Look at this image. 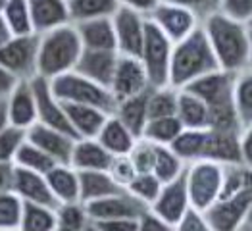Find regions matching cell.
I'll return each mask as SVG.
<instances>
[{
	"instance_id": "1",
	"label": "cell",
	"mask_w": 252,
	"mask_h": 231,
	"mask_svg": "<svg viewBox=\"0 0 252 231\" xmlns=\"http://www.w3.org/2000/svg\"><path fill=\"white\" fill-rule=\"evenodd\" d=\"M220 69L241 73L249 67V23L237 21L223 12H212L200 21Z\"/></svg>"
},
{
	"instance_id": "2",
	"label": "cell",
	"mask_w": 252,
	"mask_h": 231,
	"mask_svg": "<svg viewBox=\"0 0 252 231\" xmlns=\"http://www.w3.org/2000/svg\"><path fill=\"white\" fill-rule=\"evenodd\" d=\"M220 66L212 50L210 41L198 25L187 39L175 42L171 50V67H169V85L175 89H183L194 79L218 71Z\"/></svg>"
},
{
	"instance_id": "3",
	"label": "cell",
	"mask_w": 252,
	"mask_h": 231,
	"mask_svg": "<svg viewBox=\"0 0 252 231\" xmlns=\"http://www.w3.org/2000/svg\"><path fill=\"white\" fill-rule=\"evenodd\" d=\"M235 75L223 69L206 73L192 83L183 87L185 91L192 93L200 100H204L210 108V129H220V131H243L239 124L237 112H235V102H233V85H235Z\"/></svg>"
},
{
	"instance_id": "4",
	"label": "cell",
	"mask_w": 252,
	"mask_h": 231,
	"mask_svg": "<svg viewBox=\"0 0 252 231\" xmlns=\"http://www.w3.org/2000/svg\"><path fill=\"white\" fill-rule=\"evenodd\" d=\"M83 50V42L75 23H65L42 33L37 62L39 75L50 81L62 73L73 71Z\"/></svg>"
},
{
	"instance_id": "5",
	"label": "cell",
	"mask_w": 252,
	"mask_h": 231,
	"mask_svg": "<svg viewBox=\"0 0 252 231\" xmlns=\"http://www.w3.org/2000/svg\"><path fill=\"white\" fill-rule=\"evenodd\" d=\"M52 95L60 102H75V104L94 106L106 112L108 116H116L118 100L110 89L83 77L77 71H67L54 79H50Z\"/></svg>"
},
{
	"instance_id": "6",
	"label": "cell",
	"mask_w": 252,
	"mask_h": 231,
	"mask_svg": "<svg viewBox=\"0 0 252 231\" xmlns=\"http://www.w3.org/2000/svg\"><path fill=\"white\" fill-rule=\"evenodd\" d=\"M185 175L190 208L206 212L221 195L223 166L210 160H194L187 164Z\"/></svg>"
},
{
	"instance_id": "7",
	"label": "cell",
	"mask_w": 252,
	"mask_h": 231,
	"mask_svg": "<svg viewBox=\"0 0 252 231\" xmlns=\"http://www.w3.org/2000/svg\"><path fill=\"white\" fill-rule=\"evenodd\" d=\"M173 42L160 31V27L147 18L145 25V44L141 62L147 69L148 81L152 89L169 87V67H171Z\"/></svg>"
},
{
	"instance_id": "8",
	"label": "cell",
	"mask_w": 252,
	"mask_h": 231,
	"mask_svg": "<svg viewBox=\"0 0 252 231\" xmlns=\"http://www.w3.org/2000/svg\"><path fill=\"white\" fill-rule=\"evenodd\" d=\"M39 42L41 35L31 33L12 37L0 46V66L20 81H31L39 75Z\"/></svg>"
},
{
	"instance_id": "9",
	"label": "cell",
	"mask_w": 252,
	"mask_h": 231,
	"mask_svg": "<svg viewBox=\"0 0 252 231\" xmlns=\"http://www.w3.org/2000/svg\"><path fill=\"white\" fill-rule=\"evenodd\" d=\"M252 204V189H243L231 197L220 198L204 214L212 231H243Z\"/></svg>"
},
{
	"instance_id": "10",
	"label": "cell",
	"mask_w": 252,
	"mask_h": 231,
	"mask_svg": "<svg viewBox=\"0 0 252 231\" xmlns=\"http://www.w3.org/2000/svg\"><path fill=\"white\" fill-rule=\"evenodd\" d=\"M147 18L150 21H154L160 27V31L173 44L187 39L190 33L200 25V18L192 10L181 6V4L166 2V0H162Z\"/></svg>"
},
{
	"instance_id": "11",
	"label": "cell",
	"mask_w": 252,
	"mask_h": 231,
	"mask_svg": "<svg viewBox=\"0 0 252 231\" xmlns=\"http://www.w3.org/2000/svg\"><path fill=\"white\" fill-rule=\"evenodd\" d=\"M114 21V31H116V41H118V52L124 56H133L141 60L143 54V44H145V25L147 16L120 6L118 12L112 16Z\"/></svg>"
},
{
	"instance_id": "12",
	"label": "cell",
	"mask_w": 252,
	"mask_h": 231,
	"mask_svg": "<svg viewBox=\"0 0 252 231\" xmlns=\"http://www.w3.org/2000/svg\"><path fill=\"white\" fill-rule=\"evenodd\" d=\"M150 89L152 87H150L147 69H145L143 62L139 58L120 54L118 67H116V73H114V79H112V87H110V91L116 97L118 104L127 100V99H131V97L147 93Z\"/></svg>"
},
{
	"instance_id": "13",
	"label": "cell",
	"mask_w": 252,
	"mask_h": 231,
	"mask_svg": "<svg viewBox=\"0 0 252 231\" xmlns=\"http://www.w3.org/2000/svg\"><path fill=\"white\" fill-rule=\"evenodd\" d=\"M85 210H87L91 220H120V218L139 220L143 214H147L150 210V206L141 202L137 197H133L126 189L118 195L87 202Z\"/></svg>"
},
{
	"instance_id": "14",
	"label": "cell",
	"mask_w": 252,
	"mask_h": 231,
	"mask_svg": "<svg viewBox=\"0 0 252 231\" xmlns=\"http://www.w3.org/2000/svg\"><path fill=\"white\" fill-rule=\"evenodd\" d=\"M31 85H33V93H35V100H37V116H39V122L42 126L62 131V133L73 137V139H79L77 133L73 131L71 124H69L67 116H65L62 102L52 95L50 81L37 75L35 79H31Z\"/></svg>"
},
{
	"instance_id": "15",
	"label": "cell",
	"mask_w": 252,
	"mask_h": 231,
	"mask_svg": "<svg viewBox=\"0 0 252 231\" xmlns=\"http://www.w3.org/2000/svg\"><path fill=\"white\" fill-rule=\"evenodd\" d=\"M189 208H190V202H189V191H187V175L183 171L171 183L162 185V191H160L158 198L152 202L150 212H154L158 218H162L164 222H168L169 226H177L181 222V218L187 214Z\"/></svg>"
},
{
	"instance_id": "16",
	"label": "cell",
	"mask_w": 252,
	"mask_h": 231,
	"mask_svg": "<svg viewBox=\"0 0 252 231\" xmlns=\"http://www.w3.org/2000/svg\"><path fill=\"white\" fill-rule=\"evenodd\" d=\"M12 191L20 197L23 202H33V204H41L46 208L58 210L62 204L60 200L54 197V193L50 189L46 177L42 173L31 171L16 166L14 169V187Z\"/></svg>"
},
{
	"instance_id": "17",
	"label": "cell",
	"mask_w": 252,
	"mask_h": 231,
	"mask_svg": "<svg viewBox=\"0 0 252 231\" xmlns=\"http://www.w3.org/2000/svg\"><path fill=\"white\" fill-rule=\"evenodd\" d=\"M27 141L37 148H41L42 152H46L50 158H54L58 164H71V154L75 141L73 137L65 135L62 131H56L52 127L42 126L41 122L33 124L27 129Z\"/></svg>"
},
{
	"instance_id": "18",
	"label": "cell",
	"mask_w": 252,
	"mask_h": 231,
	"mask_svg": "<svg viewBox=\"0 0 252 231\" xmlns=\"http://www.w3.org/2000/svg\"><path fill=\"white\" fill-rule=\"evenodd\" d=\"M118 60H120L118 50H89V48H85L73 71L110 89L116 67H118Z\"/></svg>"
},
{
	"instance_id": "19",
	"label": "cell",
	"mask_w": 252,
	"mask_h": 231,
	"mask_svg": "<svg viewBox=\"0 0 252 231\" xmlns=\"http://www.w3.org/2000/svg\"><path fill=\"white\" fill-rule=\"evenodd\" d=\"M200 160H210L221 166L243 164L241 160V131L208 129L206 145Z\"/></svg>"
},
{
	"instance_id": "20",
	"label": "cell",
	"mask_w": 252,
	"mask_h": 231,
	"mask_svg": "<svg viewBox=\"0 0 252 231\" xmlns=\"http://www.w3.org/2000/svg\"><path fill=\"white\" fill-rule=\"evenodd\" d=\"M8 116H10V126L21 129H29L33 124L39 122L37 100L31 81H20L16 85V89L8 97Z\"/></svg>"
},
{
	"instance_id": "21",
	"label": "cell",
	"mask_w": 252,
	"mask_h": 231,
	"mask_svg": "<svg viewBox=\"0 0 252 231\" xmlns=\"http://www.w3.org/2000/svg\"><path fill=\"white\" fill-rule=\"evenodd\" d=\"M62 106L79 139H96L100 129L104 127L106 120L110 118L106 112L94 106L75 104V102H62Z\"/></svg>"
},
{
	"instance_id": "22",
	"label": "cell",
	"mask_w": 252,
	"mask_h": 231,
	"mask_svg": "<svg viewBox=\"0 0 252 231\" xmlns=\"http://www.w3.org/2000/svg\"><path fill=\"white\" fill-rule=\"evenodd\" d=\"M27 2H29L31 20L37 35L52 31L65 23H71L67 0H27Z\"/></svg>"
},
{
	"instance_id": "23",
	"label": "cell",
	"mask_w": 252,
	"mask_h": 231,
	"mask_svg": "<svg viewBox=\"0 0 252 231\" xmlns=\"http://www.w3.org/2000/svg\"><path fill=\"white\" fill-rule=\"evenodd\" d=\"M112 160L114 156L96 139H77L69 166L77 171H108Z\"/></svg>"
},
{
	"instance_id": "24",
	"label": "cell",
	"mask_w": 252,
	"mask_h": 231,
	"mask_svg": "<svg viewBox=\"0 0 252 231\" xmlns=\"http://www.w3.org/2000/svg\"><path fill=\"white\" fill-rule=\"evenodd\" d=\"M83 48L89 50H118L116 31L112 18H98L75 23Z\"/></svg>"
},
{
	"instance_id": "25",
	"label": "cell",
	"mask_w": 252,
	"mask_h": 231,
	"mask_svg": "<svg viewBox=\"0 0 252 231\" xmlns=\"http://www.w3.org/2000/svg\"><path fill=\"white\" fill-rule=\"evenodd\" d=\"M96 141H98L112 156H126V154H129V152L133 150L135 143H137L139 139L120 122L118 116H110V118L106 120L104 127L100 129Z\"/></svg>"
},
{
	"instance_id": "26",
	"label": "cell",
	"mask_w": 252,
	"mask_h": 231,
	"mask_svg": "<svg viewBox=\"0 0 252 231\" xmlns=\"http://www.w3.org/2000/svg\"><path fill=\"white\" fill-rule=\"evenodd\" d=\"M77 173H79V200L83 204L126 191L112 179L108 171H77Z\"/></svg>"
},
{
	"instance_id": "27",
	"label": "cell",
	"mask_w": 252,
	"mask_h": 231,
	"mask_svg": "<svg viewBox=\"0 0 252 231\" xmlns=\"http://www.w3.org/2000/svg\"><path fill=\"white\" fill-rule=\"evenodd\" d=\"M46 181L60 204L81 202L79 200V173L67 164H56L46 175Z\"/></svg>"
},
{
	"instance_id": "28",
	"label": "cell",
	"mask_w": 252,
	"mask_h": 231,
	"mask_svg": "<svg viewBox=\"0 0 252 231\" xmlns=\"http://www.w3.org/2000/svg\"><path fill=\"white\" fill-rule=\"evenodd\" d=\"M177 118L185 129H210V108L192 93L179 89L177 95Z\"/></svg>"
},
{
	"instance_id": "29",
	"label": "cell",
	"mask_w": 252,
	"mask_h": 231,
	"mask_svg": "<svg viewBox=\"0 0 252 231\" xmlns=\"http://www.w3.org/2000/svg\"><path fill=\"white\" fill-rule=\"evenodd\" d=\"M148 93H141L137 97H131L124 102L118 104V112L116 116L120 118V122L137 137H143V131L148 122Z\"/></svg>"
},
{
	"instance_id": "30",
	"label": "cell",
	"mask_w": 252,
	"mask_h": 231,
	"mask_svg": "<svg viewBox=\"0 0 252 231\" xmlns=\"http://www.w3.org/2000/svg\"><path fill=\"white\" fill-rule=\"evenodd\" d=\"M120 8L118 0H67L69 21L98 20V18H112Z\"/></svg>"
},
{
	"instance_id": "31",
	"label": "cell",
	"mask_w": 252,
	"mask_h": 231,
	"mask_svg": "<svg viewBox=\"0 0 252 231\" xmlns=\"http://www.w3.org/2000/svg\"><path fill=\"white\" fill-rule=\"evenodd\" d=\"M233 102H235V112L239 118L241 127L252 126V69L247 67L245 71L235 75V85H233Z\"/></svg>"
},
{
	"instance_id": "32",
	"label": "cell",
	"mask_w": 252,
	"mask_h": 231,
	"mask_svg": "<svg viewBox=\"0 0 252 231\" xmlns=\"http://www.w3.org/2000/svg\"><path fill=\"white\" fill-rule=\"evenodd\" d=\"M206 135H208V129H183L179 133V137L169 145V148L185 164H190V162L202 158V150L206 145Z\"/></svg>"
},
{
	"instance_id": "33",
	"label": "cell",
	"mask_w": 252,
	"mask_h": 231,
	"mask_svg": "<svg viewBox=\"0 0 252 231\" xmlns=\"http://www.w3.org/2000/svg\"><path fill=\"white\" fill-rule=\"evenodd\" d=\"M183 129H185V127H183L181 120H179L177 116L156 118V120H148L147 122L141 139H147V141L154 143V145L169 147V145L179 137V133H181Z\"/></svg>"
},
{
	"instance_id": "34",
	"label": "cell",
	"mask_w": 252,
	"mask_h": 231,
	"mask_svg": "<svg viewBox=\"0 0 252 231\" xmlns=\"http://www.w3.org/2000/svg\"><path fill=\"white\" fill-rule=\"evenodd\" d=\"M2 16L10 27L12 37H23V35L35 33L27 0H8V4L2 10Z\"/></svg>"
},
{
	"instance_id": "35",
	"label": "cell",
	"mask_w": 252,
	"mask_h": 231,
	"mask_svg": "<svg viewBox=\"0 0 252 231\" xmlns=\"http://www.w3.org/2000/svg\"><path fill=\"white\" fill-rule=\"evenodd\" d=\"M18 231H56V210L33 202H23Z\"/></svg>"
},
{
	"instance_id": "36",
	"label": "cell",
	"mask_w": 252,
	"mask_h": 231,
	"mask_svg": "<svg viewBox=\"0 0 252 231\" xmlns=\"http://www.w3.org/2000/svg\"><path fill=\"white\" fill-rule=\"evenodd\" d=\"M187 168V164L171 150L164 145H156V160H154V169L152 173L158 177V181L162 185L171 183L173 179H177Z\"/></svg>"
},
{
	"instance_id": "37",
	"label": "cell",
	"mask_w": 252,
	"mask_h": 231,
	"mask_svg": "<svg viewBox=\"0 0 252 231\" xmlns=\"http://www.w3.org/2000/svg\"><path fill=\"white\" fill-rule=\"evenodd\" d=\"M177 95L179 89L175 87H160L150 89L148 93V120L177 116Z\"/></svg>"
},
{
	"instance_id": "38",
	"label": "cell",
	"mask_w": 252,
	"mask_h": 231,
	"mask_svg": "<svg viewBox=\"0 0 252 231\" xmlns=\"http://www.w3.org/2000/svg\"><path fill=\"white\" fill-rule=\"evenodd\" d=\"M14 164L20 166V168L31 169V171H37V173L46 175L58 162H56L54 158H50L46 152H42L41 148L31 145L29 141H25V143L21 145L20 150H18L16 158H14Z\"/></svg>"
},
{
	"instance_id": "39",
	"label": "cell",
	"mask_w": 252,
	"mask_h": 231,
	"mask_svg": "<svg viewBox=\"0 0 252 231\" xmlns=\"http://www.w3.org/2000/svg\"><path fill=\"white\" fill-rule=\"evenodd\" d=\"M89 222L91 218L85 210L83 202L62 204L56 210V230L58 231H83Z\"/></svg>"
},
{
	"instance_id": "40",
	"label": "cell",
	"mask_w": 252,
	"mask_h": 231,
	"mask_svg": "<svg viewBox=\"0 0 252 231\" xmlns=\"http://www.w3.org/2000/svg\"><path fill=\"white\" fill-rule=\"evenodd\" d=\"M23 212V200L14 191L0 193V230H18Z\"/></svg>"
},
{
	"instance_id": "41",
	"label": "cell",
	"mask_w": 252,
	"mask_h": 231,
	"mask_svg": "<svg viewBox=\"0 0 252 231\" xmlns=\"http://www.w3.org/2000/svg\"><path fill=\"white\" fill-rule=\"evenodd\" d=\"M127 191L137 197L141 202H145L147 206H152V202L158 198L160 191H162V183L158 181V177L154 173H139L131 183Z\"/></svg>"
},
{
	"instance_id": "42",
	"label": "cell",
	"mask_w": 252,
	"mask_h": 231,
	"mask_svg": "<svg viewBox=\"0 0 252 231\" xmlns=\"http://www.w3.org/2000/svg\"><path fill=\"white\" fill-rule=\"evenodd\" d=\"M27 141V129L21 127H6L0 133V162H14L18 150Z\"/></svg>"
},
{
	"instance_id": "43",
	"label": "cell",
	"mask_w": 252,
	"mask_h": 231,
	"mask_svg": "<svg viewBox=\"0 0 252 231\" xmlns=\"http://www.w3.org/2000/svg\"><path fill=\"white\" fill-rule=\"evenodd\" d=\"M129 158L137 169V173H152L154 160H156V145L147 139H139L133 150L129 152Z\"/></svg>"
},
{
	"instance_id": "44",
	"label": "cell",
	"mask_w": 252,
	"mask_h": 231,
	"mask_svg": "<svg viewBox=\"0 0 252 231\" xmlns=\"http://www.w3.org/2000/svg\"><path fill=\"white\" fill-rule=\"evenodd\" d=\"M108 173H110L112 179H114L118 185H122L124 189H127L129 183L139 175L135 166H133V162H131V158H129V154H126V156H114Z\"/></svg>"
},
{
	"instance_id": "45",
	"label": "cell",
	"mask_w": 252,
	"mask_h": 231,
	"mask_svg": "<svg viewBox=\"0 0 252 231\" xmlns=\"http://www.w3.org/2000/svg\"><path fill=\"white\" fill-rule=\"evenodd\" d=\"M220 12L233 20L251 23L252 21V0H220Z\"/></svg>"
},
{
	"instance_id": "46",
	"label": "cell",
	"mask_w": 252,
	"mask_h": 231,
	"mask_svg": "<svg viewBox=\"0 0 252 231\" xmlns=\"http://www.w3.org/2000/svg\"><path fill=\"white\" fill-rule=\"evenodd\" d=\"M175 231H212V228L202 212L189 208L181 222L175 226Z\"/></svg>"
},
{
	"instance_id": "47",
	"label": "cell",
	"mask_w": 252,
	"mask_h": 231,
	"mask_svg": "<svg viewBox=\"0 0 252 231\" xmlns=\"http://www.w3.org/2000/svg\"><path fill=\"white\" fill-rule=\"evenodd\" d=\"M166 2L181 4V6L189 8V10H192V12L200 18V21L204 20L208 14L220 10V0H166Z\"/></svg>"
},
{
	"instance_id": "48",
	"label": "cell",
	"mask_w": 252,
	"mask_h": 231,
	"mask_svg": "<svg viewBox=\"0 0 252 231\" xmlns=\"http://www.w3.org/2000/svg\"><path fill=\"white\" fill-rule=\"evenodd\" d=\"M100 231H139V220L120 218V220H91Z\"/></svg>"
},
{
	"instance_id": "49",
	"label": "cell",
	"mask_w": 252,
	"mask_h": 231,
	"mask_svg": "<svg viewBox=\"0 0 252 231\" xmlns=\"http://www.w3.org/2000/svg\"><path fill=\"white\" fill-rule=\"evenodd\" d=\"M139 231H175V226H169L168 222L148 210L139 218Z\"/></svg>"
},
{
	"instance_id": "50",
	"label": "cell",
	"mask_w": 252,
	"mask_h": 231,
	"mask_svg": "<svg viewBox=\"0 0 252 231\" xmlns=\"http://www.w3.org/2000/svg\"><path fill=\"white\" fill-rule=\"evenodd\" d=\"M241 160L247 168L252 169V126L241 131Z\"/></svg>"
},
{
	"instance_id": "51",
	"label": "cell",
	"mask_w": 252,
	"mask_h": 231,
	"mask_svg": "<svg viewBox=\"0 0 252 231\" xmlns=\"http://www.w3.org/2000/svg\"><path fill=\"white\" fill-rule=\"evenodd\" d=\"M120 6H126V8H131L143 16H150V12L162 2V0H118Z\"/></svg>"
},
{
	"instance_id": "52",
	"label": "cell",
	"mask_w": 252,
	"mask_h": 231,
	"mask_svg": "<svg viewBox=\"0 0 252 231\" xmlns=\"http://www.w3.org/2000/svg\"><path fill=\"white\" fill-rule=\"evenodd\" d=\"M18 83H20V79L14 77L6 67L0 66V99H8Z\"/></svg>"
},
{
	"instance_id": "53",
	"label": "cell",
	"mask_w": 252,
	"mask_h": 231,
	"mask_svg": "<svg viewBox=\"0 0 252 231\" xmlns=\"http://www.w3.org/2000/svg\"><path fill=\"white\" fill-rule=\"evenodd\" d=\"M14 162H0V193L12 191L14 187Z\"/></svg>"
},
{
	"instance_id": "54",
	"label": "cell",
	"mask_w": 252,
	"mask_h": 231,
	"mask_svg": "<svg viewBox=\"0 0 252 231\" xmlns=\"http://www.w3.org/2000/svg\"><path fill=\"white\" fill-rule=\"evenodd\" d=\"M10 127V116H8V99H0V133Z\"/></svg>"
},
{
	"instance_id": "55",
	"label": "cell",
	"mask_w": 252,
	"mask_h": 231,
	"mask_svg": "<svg viewBox=\"0 0 252 231\" xmlns=\"http://www.w3.org/2000/svg\"><path fill=\"white\" fill-rule=\"evenodd\" d=\"M8 39H12V33H10V27H8V23H6L2 12H0V46L8 41Z\"/></svg>"
},
{
	"instance_id": "56",
	"label": "cell",
	"mask_w": 252,
	"mask_h": 231,
	"mask_svg": "<svg viewBox=\"0 0 252 231\" xmlns=\"http://www.w3.org/2000/svg\"><path fill=\"white\" fill-rule=\"evenodd\" d=\"M249 67L252 69V21L249 23Z\"/></svg>"
},
{
	"instance_id": "57",
	"label": "cell",
	"mask_w": 252,
	"mask_h": 231,
	"mask_svg": "<svg viewBox=\"0 0 252 231\" xmlns=\"http://www.w3.org/2000/svg\"><path fill=\"white\" fill-rule=\"evenodd\" d=\"M243 231H252V204H251V208H249V214H247V220H245Z\"/></svg>"
},
{
	"instance_id": "58",
	"label": "cell",
	"mask_w": 252,
	"mask_h": 231,
	"mask_svg": "<svg viewBox=\"0 0 252 231\" xmlns=\"http://www.w3.org/2000/svg\"><path fill=\"white\" fill-rule=\"evenodd\" d=\"M83 231H100V230H98V228H96L93 222H89V224H87V226L83 228Z\"/></svg>"
},
{
	"instance_id": "59",
	"label": "cell",
	"mask_w": 252,
	"mask_h": 231,
	"mask_svg": "<svg viewBox=\"0 0 252 231\" xmlns=\"http://www.w3.org/2000/svg\"><path fill=\"white\" fill-rule=\"evenodd\" d=\"M6 4H8V0H0V12L4 10V6H6Z\"/></svg>"
},
{
	"instance_id": "60",
	"label": "cell",
	"mask_w": 252,
	"mask_h": 231,
	"mask_svg": "<svg viewBox=\"0 0 252 231\" xmlns=\"http://www.w3.org/2000/svg\"><path fill=\"white\" fill-rule=\"evenodd\" d=\"M0 231H18V230H0Z\"/></svg>"
},
{
	"instance_id": "61",
	"label": "cell",
	"mask_w": 252,
	"mask_h": 231,
	"mask_svg": "<svg viewBox=\"0 0 252 231\" xmlns=\"http://www.w3.org/2000/svg\"><path fill=\"white\" fill-rule=\"evenodd\" d=\"M56 231H58V230H56Z\"/></svg>"
}]
</instances>
